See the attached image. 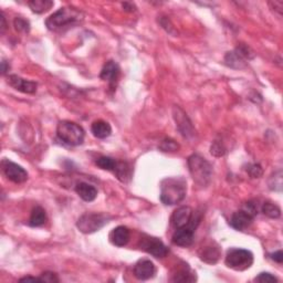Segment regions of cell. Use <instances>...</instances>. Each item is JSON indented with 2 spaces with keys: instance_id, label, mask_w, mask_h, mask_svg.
<instances>
[{
  "instance_id": "1",
  "label": "cell",
  "mask_w": 283,
  "mask_h": 283,
  "mask_svg": "<svg viewBox=\"0 0 283 283\" xmlns=\"http://www.w3.org/2000/svg\"><path fill=\"white\" fill-rule=\"evenodd\" d=\"M186 180L181 177H168L160 184V201L167 206L181 203L186 197Z\"/></svg>"
},
{
  "instance_id": "2",
  "label": "cell",
  "mask_w": 283,
  "mask_h": 283,
  "mask_svg": "<svg viewBox=\"0 0 283 283\" xmlns=\"http://www.w3.org/2000/svg\"><path fill=\"white\" fill-rule=\"evenodd\" d=\"M83 20V14L74 7H62L55 11L46 20V26L49 30L59 31L80 24Z\"/></svg>"
},
{
  "instance_id": "3",
  "label": "cell",
  "mask_w": 283,
  "mask_h": 283,
  "mask_svg": "<svg viewBox=\"0 0 283 283\" xmlns=\"http://www.w3.org/2000/svg\"><path fill=\"white\" fill-rule=\"evenodd\" d=\"M188 167H190V173L194 181L198 186H208L210 179H212L213 167L206 159L197 154H194L188 158Z\"/></svg>"
},
{
  "instance_id": "4",
  "label": "cell",
  "mask_w": 283,
  "mask_h": 283,
  "mask_svg": "<svg viewBox=\"0 0 283 283\" xmlns=\"http://www.w3.org/2000/svg\"><path fill=\"white\" fill-rule=\"evenodd\" d=\"M57 135L70 146H79L84 142L85 132L82 126L71 121H61L57 127Z\"/></svg>"
},
{
  "instance_id": "5",
  "label": "cell",
  "mask_w": 283,
  "mask_h": 283,
  "mask_svg": "<svg viewBox=\"0 0 283 283\" xmlns=\"http://www.w3.org/2000/svg\"><path fill=\"white\" fill-rule=\"evenodd\" d=\"M253 254L247 249L231 248L227 251L226 265L236 271H245L253 264Z\"/></svg>"
},
{
  "instance_id": "6",
  "label": "cell",
  "mask_w": 283,
  "mask_h": 283,
  "mask_svg": "<svg viewBox=\"0 0 283 283\" xmlns=\"http://www.w3.org/2000/svg\"><path fill=\"white\" fill-rule=\"evenodd\" d=\"M110 217L104 214L86 213L82 215L76 223V227L83 234H93L108 225Z\"/></svg>"
},
{
  "instance_id": "7",
  "label": "cell",
  "mask_w": 283,
  "mask_h": 283,
  "mask_svg": "<svg viewBox=\"0 0 283 283\" xmlns=\"http://www.w3.org/2000/svg\"><path fill=\"white\" fill-rule=\"evenodd\" d=\"M141 249L144 251L152 254L155 258H165L168 254V248L164 245V242L156 237L144 236L140 241Z\"/></svg>"
},
{
  "instance_id": "8",
  "label": "cell",
  "mask_w": 283,
  "mask_h": 283,
  "mask_svg": "<svg viewBox=\"0 0 283 283\" xmlns=\"http://www.w3.org/2000/svg\"><path fill=\"white\" fill-rule=\"evenodd\" d=\"M2 166L6 177L9 180L16 182V184H21V182H25L28 179L27 170L24 167H21L20 165L11 162V160L4 159Z\"/></svg>"
},
{
  "instance_id": "9",
  "label": "cell",
  "mask_w": 283,
  "mask_h": 283,
  "mask_svg": "<svg viewBox=\"0 0 283 283\" xmlns=\"http://www.w3.org/2000/svg\"><path fill=\"white\" fill-rule=\"evenodd\" d=\"M252 55L249 53V48L245 46L238 47L235 51L228 52L226 55V64L231 66V68L240 69L245 66V60L251 59Z\"/></svg>"
},
{
  "instance_id": "10",
  "label": "cell",
  "mask_w": 283,
  "mask_h": 283,
  "mask_svg": "<svg viewBox=\"0 0 283 283\" xmlns=\"http://www.w3.org/2000/svg\"><path fill=\"white\" fill-rule=\"evenodd\" d=\"M195 220L197 219L194 218L193 210L188 206H181L179 208H177L170 218L171 225H173V227L176 229L182 228V227L194 224L195 223Z\"/></svg>"
},
{
  "instance_id": "11",
  "label": "cell",
  "mask_w": 283,
  "mask_h": 283,
  "mask_svg": "<svg viewBox=\"0 0 283 283\" xmlns=\"http://www.w3.org/2000/svg\"><path fill=\"white\" fill-rule=\"evenodd\" d=\"M195 223L188 225L186 227H182V228L176 229L175 234L171 238V241H173L174 245L179 246V247H190L192 246V243L194 241V234H195Z\"/></svg>"
},
{
  "instance_id": "12",
  "label": "cell",
  "mask_w": 283,
  "mask_h": 283,
  "mask_svg": "<svg viewBox=\"0 0 283 283\" xmlns=\"http://www.w3.org/2000/svg\"><path fill=\"white\" fill-rule=\"evenodd\" d=\"M174 119L176 121V125L178 127V130L185 137L190 138L191 136H194V127L192 125L191 120L188 119L187 114L182 111L180 108L175 107L174 108Z\"/></svg>"
},
{
  "instance_id": "13",
  "label": "cell",
  "mask_w": 283,
  "mask_h": 283,
  "mask_svg": "<svg viewBox=\"0 0 283 283\" xmlns=\"http://www.w3.org/2000/svg\"><path fill=\"white\" fill-rule=\"evenodd\" d=\"M155 274H156V267L151 260L142 259L135 264L134 275L136 276V279L145 281L152 279Z\"/></svg>"
},
{
  "instance_id": "14",
  "label": "cell",
  "mask_w": 283,
  "mask_h": 283,
  "mask_svg": "<svg viewBox=\"0 0 283 283\" xmlns=\"http://www.w3.org/2000/svg\"><path fill=\"white\" fill-rule=\"evenodd\" d=\"M8 83L14 88H16L17 91L22 92V93L33 94V93L37 92L38 84L36 82L22 79V77H20L18 75H9L8 76Z\"/></svg>"
},
{
  "instance_id": "15",
  "label": "cell",
  "mask_w": 283,
  "mask_h": 283,
  "mask_svg": "<svg viewBox=\"0 0 283 283\" xmlns=\"http://www.w3.org/2000/svg\"><path fill=\"white\" fill-rule=\"evenodd\" d=\"M253 219L254 217L252 215L246 212L245 209H240L232 215L230 219V226L236 230L242 231L252 224Z\"/></svg>"
},
{
  "instance_id": "16",
  "label": "cell",
  "mask_w": 283,
  "mask_h": 283,
  "mask_svg": "<svg viewBox=\"0 0 283 283\" xmlns=\"http://www.w3.org/2000/svg\"><path fill=\"white\" fill-rule=\"evenodd\" d=\"M119 76H120V66L112 60L108 61V62L104 64L103 69L101 71V74H100V77H101L103 81L109 82L111 86H115L116 82L119 80Z\"/></svg>"
},
{
  "instance_id": "17",
  "label": "cell",
  "mask_w": 283,
  "mask_h": 283,
  "mask_svg": "<svg viewBox=\"0 0 283 283\" xmlns=\"http://www.w3.org/2000/svg\"><path fill=\"white\" fill-rule=\"evenodd\" d=\"M130 230L125 226H119L114 228L110 234V241L116 247H124L130 241Z\"/></svg>"
},
{
  "instance_id": "18",
  "label": "cell",
  "mask_w": 283,
  "mask_h": 283,
  "mask_svg": "<svg viewBox=\"0 0 283 283\" xmlns=\"http://www.w3.org/2000/svg\"><path fill=\"white\" fill-rule=\"evenodd\" d=\"M75 192L84 202H93L98 197L97 188L84 181L76 184Z\"/></svg>"
},
{
  "instance_id": "19",
  "label": "cell",
  "mask_w": 283,
  "mask_h": 283,
  "mask_svg": "<svg viewBox=\"0 0 283 283\" xmlns=\"http://www.w3.org/2000/svg\"><path fill=\"white\" fill-rule=\"evenodd\" d=\"M220 254V249L218 246L208 245L202 249L201 252H199V257L204 262L214 264L219 260Z\"/></svg>"
},
{
  "instance_id": "20",
  "label": "cell",
  "mask_w": 283,
  "mask_h": 283,
  "mask_svg": "<svg viewBox=\"0 0 283 283\" xmlns=\"http://www.w3.org/2000/svg\"><path fill=\"white\" fill-rule=\"evenodd\" d=\"M91 132L92 134L100 140H103V138L109 137L112 134V127L103 120H99L93 122V124L91 126Z\"/></svg>"
},
{
  "instance_id": "21",
  "label": "cell",
  "mask_w": 283,
  "mask_h": 283,
  "mask_svg": "<svg viewBox=\"0 0 283 283\" xmlns=\"http://www.w3.org/2000/svg\"><path fill=\"white\" fill-rule=\"evenodd\" d=\"M46 221H47L46 210L40 206H37L32 209L29 219V225L31 227H41L46 224Z\"/></svg>"
},
{
  "instance_id": "22",
  "label": "cell",
  "mask_w": 283,
  "mask_h": 283,
  "mask_svg": "<svg viewBox=\"0 0 283 283\" xmlns=\"http://www.w3.org/2000/svg\"><path fill=\"white\" fill-rule=\"evenodd\" d=\"M30 9L36 14H43L47 13L50 9L53 7L54 3L51 0H31L28 3Z\"/></svg>"
},
{
  "instance_id": "23",
  "label": "cell",
  "mask_w": 283,
  "mask_h": 283,
  "mask_svg": "<svg viewBox=\"0 0 283 283\" xmlns=\"http://www.w3.org/2000/svg\"><path fill=\"white\" fill-rule=\"evenodd\" d=\"M195 280H196V276L194 275V273L188 267L177 271V272L174 274V278L171 279V281H174V282H193Z\"/></svg>"
},
{
  "instance_id": "24",
  "label": "cell",
  "mask_w": 283,
  "mask_h": 283,
  "mask_svg": "<svg viewBox=\"0 0 283 283\" xmlns=\"http://www.w3.org/2000/svg\"><path fill=\"white\" fill-rule=\"evenodd\" d=\"M261 210L265 216H268L269 218H272V219L279 218L281 216V209L276 206L275 204L271 203V202H265L262 205Z\"/></svg>"
},
{
  "instance_id": "25",
  "label": "cell",
  "mask_w": 283,
  "mask_h": 283,
  "mask_svg": "<svg viewBox=\"0 0 283 283\" xmlns=\"http://www.w3.org/2000/svg\"><path fill=\"white\" fill-rule=\"evenodd\" d=\"M98 167H100L101 169L104 170H111V171H114L115 167H116V162L115 159H113L112 157H109V156H101L97 159L96 162Z\"/></svg>"
},
{
  "instance_id": "26",
  "label": "cell",
  "mask_w": 283,
  "mask_h": 283,
  "mask_svg": "<svg viewBox=\"0 0 283 283\" xmlns=\"http://www.w3.org/2000/svg\"><path fill=\"white\" fill-rule=\"evenodd\" d=\"M114 173L118 175L119 179L122 181H126V178H130L131 173H130V167L127 166L126 163H119L116 164V167L114 169Z\"/></svg>"
},
{
  "instance_id": "27",
  "label": "cell",
  "mask_w": 283,
  "mask_h": 283,
  "mask_svg": "<svg viewBox=\"0 0 283 283\" xmlns=\"http://www.w3.org/2000/svg\"><path fill=\"white\" fill-rule=\"evenodd\" d=\"M14 26L15 29L18 32L28 33L30 31V22L24 18H21V17H17V18L14 20Z\"/></svg>"
},
{
  "instance_id": "28",
  "label": "cell",
  "mask_w": 283,
  "mask_h": 283,
  "mask_svg": "<svg viewBox=\"0 0 283 283\" xmlns=\"http://www.w3.org/2000/svg\"><path fill=\"white\" fill-rule=\"evenodd\" d=\"M160 149H162L163 152H176L179 149V145L177 144L174 140H171V138H166L160 144Z\"/></svg>"
},
{
  "instance_id": "29",
  "label": "cell",
  "mask_w": 283,
  "mask_h": 283,
  "mask_svg": "<svg viewBox=\"0 0 283 283\" xmlns=\"http://www.w3.org/2000/svg\"><path fill=\"white\" fill-rule=\"evenodd\" d=\"M247 171H248V174L252 177V178H260V177L263 175L262 167L259 164L248 165Z\"/></svg>"
},
{
  "instance_id": "30",
  "label": "cell",
  "mask_w": 283,
  "mask_h": 283,
  "mask_svg": "<svg viewBox=\"0 0 283 283\" xmlns=\"http://www.w3.org/2000/svg\"><path fill=\"white\" fill-rule=\"evenodd\" d=\"M270 179H273V182H269L270 190L281 192V190H282V174H281V171H279V173H274V175L271 177Z\"/></svg>"
},
{
  "instance_id": "31",
  "label": "cell",
  "mask_w": 283,
  "mask_h": 283,
  "mask_svg": "<svg viewBox=\"0 0 283 283\" xmlns=\"http://www.w3.org/2000/svg\"><path fill=\"white\" fill-rule=\"evenodd\" d=\"M254 281L260 282V283H272V282H278V278H275L273 274L269 272H261L258 276L254 278Z\"/></svg>"
},
{
  "instance_id": "32",
  "label": "cell",
  "mask_w": 283,
  "mask_h": 283,
  "mask_svg": "<svg viewBox=\"0 0 283 283\" xmlns=\"http://www.w3.org/2000/svg\"><path fill=\"white\" fill-rule=\"evenodd\" d=\"M41 282H48V283H58L59 282V278L57 276V274L53 272H43L40 276Z\"/></svg>"
},
{
  "instance_id": "33",
  "label": "cell",
  "mask_w": 283,
  "mask_h": 283,
  "mask_svg": "<svg viewBox=\"0 0 283 283\" xmlns=\"http://www.w3.org/2000/svg\"><path fill=\"white\" fill-rule=\"evenodd\" d=\"M210 152H212V154H214L215 156H223V155L225 154V147L221 145L220 143H218V142H215L213 145H212V147H210Z\"/></svg>"
},
{
  "instance_id": "34",
  "label": "cell",
  "mask_w": 283,
  "mask_h": 283,
  "mask_svg": "<svg viewBox=\"0 0 283 283\" xmlns=\"http://www.w3.org/2000/svg\"><path fill=\"white\" fill-rule=\"evenodd\" d=\"M270 257H271V259L273 260V261L278 262V263H282V261H283V253H282L281 250L271 253Z\"/></svg>"
},
{
  "instance_id": "35",
  "label": "cell",
  "mask_w": 283,
  "mask_h": 283,
  "mask_svg": "<svg viewBox=\"0 0 283 283\" xmlns=\"http://www.w3.org/2000/svg\"><path fill=\"white\" fill-rule=\"evenodd\" d=\"M122 6H123L124 10L127 11V13H134V11H136V7H135L134 4L124 3V4H122Z\"/></svg>"
},
{
  "instance_id": "36",
  "label": "cell",
  "mask_w": 283,
  "mask_h": 283,
  "mask_svg": "<svg viewBox=\"0 0 283 283\" xmlns=\"http://www.w3.org/2000/svg\"><path fill=\"white\" fill-rule=\"evenodd\" d=\"M30 281H33V282H41L40 278H35V276H26V278L20 279V282H30Z\"/></svg>"
},
{
  "instance_id": "37",
  "label": "cell",
  "mask_w": 283,
  "mask_h": 283,
  "mask_svg": "<svg viewBox=\"0 0 283 283\" xmlns=\"http://www.w3.org/2000/svg\"><path fill=\"white\" fill-rule=\"evenodd\" d=\"M2 33H4L6 31V29H7V24H6V19H5V16L4 14H2Z\"/></svg>"
},
{
  "instance_id": "38",
  "label": "cell",
  "mask_w": 283,
  "mask_h": 283,
  "mask_svg": "<svg viewBox=\"0 0 283 283\" xmlns=\"http://www.w3.org/2000/svg\"><path fill=\"white\" fill-rule=\"evenodd\" d=\"M9 70V65H7V62H6L5 60H3L2 62V71H3V74H5L6 72Z\"/></svg>"
}]
</instances>
